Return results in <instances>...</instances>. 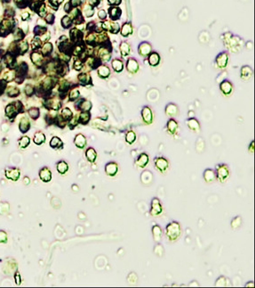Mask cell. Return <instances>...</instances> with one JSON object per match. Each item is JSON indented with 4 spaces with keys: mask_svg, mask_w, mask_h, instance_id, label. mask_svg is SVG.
<instances>
[{
    "mask_svg": "<svg viewBox=\"0 0 255 288\" xmlns=\"http://www.w3.org/2000/svg\"><path fill=\"white\" fill-rule=\"evenodd\" d=\"M180 234V227L176 221H173L166 227V235L170 240H175Z\"/></svg>",
    "mask_w": 255,
    "mask_h": 288,
    "instance_id": "6da1fadb",
    "label": "cell"
},
{
    "mask_svg": "<svg viewBox=\"0 0 255 288\" xmlns=\"http://www.w3.org/2000/svg\"><path fill=\"white\" fill-rule=\"evenodd\" d=\"M218 170H217V177L220 181H224L225 179L228 178V176L229 175V168L227 165L225 164H221L219 165L218 167Z\"/></svg>",
    "mask_w": 255,
    "mask_h": 288,
    "instance_id": "7a4b0ae2",
    "label": "cell"
},
{
    "mask_svg": "<svg viewBox=\"0 0 255 288\" xmlns=\"http://www.w3.org/2000/svg\"><path fill=\"white\" fill-rule=\"evenodd\" d=\"M155 165H156V168L158 169L160 172H165L166 169L168 168V162L166 159L163 158V157H158V158H156L154 160Z\"/></svg>",
    "mask_w": 255,
    "mask_h": 288,
    "instance_id": "3957f363",
    "label": "cell"
},
{
    "mask_svg": "<svg viewBox=\"0 0 255 288\" xmlns=\"http://www.w3.org/2000/svg\"><path fill=\"white\" fill-rule=\"evenodd\" d=\"M228 60H229V55L226 52L221 53L216 57V64L219 68H225L228 64Z\"/></svg>",
    "mask_w": 255,
    "mask_h": 288,
    "instance_id": "277c9868",
    "label": "cell"
},
{
    "mask_svg": "<svg viewBox=\"0 0 255 288\" xmlns=\"http://www.w3.org/2000/svg\"><path fill=\"white\" fill-rule=\"evenodd\" d=\"M141 116H142V120L144 121L145 123L149 124L152 122L153 114H152V111L149 107H148V106L143 107V109L141 111Z\"/></svg>",
    "mask_w": 255,
    "mask_h": 288,
    "instance_id": "5b68a950",
    "label": "cell"
},
{
    "mask_svg": "<svg viewBox=\"0 0 255 288\" xmlns=\"http://www.w3.org/2000/svg\"><path fill=\"white\" fill-rule=\"evenodd\" d=\"M162 212V206L160 204V202L157 198H154L151 202V210H150V213L151 215L156 216V215H158Z\"/></svg>",
    "mask_w": 255,
    "mask_h": 288,
    "instance_id": "8992f818",
    "label": "cell"
},
{
    "mask_svg": "<svg viewBox=\"0 0 255 288\" xmlns=\"http://www.w3.org/2000/svg\"><path fill=\"white\" fill-rule=\"evenodd\" d=\"M126 69L131 73H136L139 70V63L135 59L130 58L126 63Z\"/></svg>",
    "mask_w": 255,
    "mask_h": 288,
    "instance_id": "52a82bcc",
    "label": "cell"
},
{
    "mask_svg": "<svg viewBox=\"0 0 255 288\" xmlns=\"http://www.w3.org/2000/svg\"><path fill=\"white\" fill-rule=\"evenodd\" d=\"M221 92L226 95H230L232 92V90H233V86H232L231 82L230 81H229V80H224V81H222L221 82Z\"/></svg>",
    "mask_w": 255,
    "mask_h": 288,
    "instance_id": "ba28073f",
    "label": "cell"
},
{
    "mask_svg": "<svg viewBox=\"0 0 255 288\" xmlns=\"http://www.w3.org/2000/svg\"><path fill=\"white\" fill-rule=\"evenodd\" d=\"M151 45L148 42H142L139 46V54L142 56H146L150 54Z\"/></svg>",
    "mask_w": 255,
    "mask_h": 288,
    "instance_id": "9c48e42d",
    "label": "cell"
},
{
    "mask_svg": "<svg viewBox=\"0 0 255 288\" xmlns=\"http://www.w3.org/2000/svg\"><path fill=\"white\" fill-rule=\"evenodd\" d=\"M117 170H118V168H117V164L116 163H109L105 167L106 173L108 174V176H111V177L116 175V173H117Z\"/></svg>",
    "mask_w": 255,
    "mask_h": 288,
    "instance_id": "30bf717a",
    "label": "cell"
},
{
    "mask_svg": "<svg viewBox=\"0 0 255 288\" xmlns=\"http://www.w3.org/2000/svg\"><path fill=\"white\" fill-rule=\"evenodd\" d=\"M39 176H40V179H42L44 182H49L52 179V173L49 171V169H47V168L42 169L39 172Z\"/></svg>",
    "mask_w": 255,
    "mask_h": 288,
    "instance_id": "8fae6325",
    "label": "cell"
},
{
    "mask_svg": "<svg viewBox=\"0 0 255 288\" xmlns=\"http://www.w3.org/2000/svg\"><path fill=\"white\" fill-rule=\"evenodd\" d=\"M253 75V70L249 66H244L241 69V78L243 79H249Z\"/></svg>",
    "mask_w": 255,
    "mask_h": 288,
    "instance_id": "7c38bea8",
    "label": "cell"
},
{
    "mask_svg": "<svg viewBox=\"0 0 255 288\" xmlns=\"http://www.w3.org/2000/svg\"><path fill=\"white\" fill-rule=\"evenodd\" d=\"M148 163V156L146 154H141L136 160V164L140 168H144Z\"/></svg>",
    "mask_w": 255,
    "mask_h": 288,
    "instance_id": "4fadbf2b",
    "label": "cell"
},
{
    "mask_svg": "<svg viewBox=\"0 0 255 288\" xmlns=\"http://www.w3.org/2000/svg\"><path fill=\"white\" fill-rule=\"evenodd\" d=\"M6 176L9 179H13V180H17L20 177V171H18L17 169H12V170H7L6 172Z\"/></svg>",
    "mask_w": 255,
    "mask_h": 288,
    "instance_id": "5bb4252c",
    "label": "cell"
},
{
    "mask_svg": "<svg viewBox=\"0 0 255 288\" xmlns=\"http://www.w3.org/2000/svg\"><path fill=\"white\" fill-rule=\"evenodd\" d=\"M187 123H188V128H189L191 130H194V131H198V130L200 129V125H199V122L197 121V120H196V119H194V118H191V119L188 120Z\"/></svg>",
    "mask_w": 255,
    "mask_h": 288,
    "instance_id": "9a60e30c",
    "label": "cell"
},
{
    "mask_svg": "<svg viewBox=\"0 0 255 288\" xmlns=\"http://www.w3.org/2000/svg\"><path fill=\"white\" fill-rule=\"evenodd\" d=\"M165 112L167 115L170 116H174L178 113V107L177 105H175L174 104H169L166 108H165Z\"/></svg>",
    "mask_w": 255,
    "mask_h": 288,
    "instance_id": "2e32d148",
    "label": "cell"
},
{
    "mask_svg": "<svg viewBox=\"0 0 255 288\" xmlns=\"http://www.w3.org/2000/svg\"><path fill=\"white\" fill-rule=\"evenodd\" d=\"M160 62V56L157 53H153L148 56V63L151 66H156L157 64H159Z\"/></svg>",
    "mask_w": 255,
    "mask_h": 288,
    "instance_id": "e0dca14e",
    "label": "cell"
},
{
    "mask_svg": "<svg viewBox=\"0 0 255 288\" xmlns=\"http://www.w3.org/2000/svg\"><path fill=\"white\" fill-rule=\"evenodd\" d=\"M85 144H86V139H85V137L82 134H78L75 138V145L77 147L84 148Z\"/></svg>",
    "mask_w": 255,
    "mask_h": 288,
    "instance_id": "ac0fdd59",
    "label": "cell"
},
{
    "mask_svg": "<svg viewBox=\"0 0 255 288\" xmlns=\"http://www.w3.org/2000/svg\"><path fill=\"white\" fill-rule=\"evenodd\" d=\"M98 74L101 78H108L110 74V70L108 69V67L105 66V65H102V66H100L98 69Z\"/></svg>",
    "mask_w": 255,
    "mask_h": 288,
    "instance_id": "d6986e66",
    "label": "cell"
},
{
    "mask_svg": "<svg viewBox=\"0 0 255 288\" xmlns=\"http://www.w3.org/2000/svg\"><path fill=\"white\" fill-rule=\"evenodd\" d=\"M120 50L123 56H127L131 53V47L127 42H122L120 45Z\"/></svg>",
    "mask_w": 255,
    "mask_h": 288,
    "instance_id": "ffe728a7",
    "label": "cell"
},
{
    "mask_svg": "<svg viewBox=\"0 0 255 288\" xmlns=\"http://www.w3.org/2000/svg\"><path fill=\"white\" fill-rule=\"evenodd\" d=\"M204 180L206 182H212L215 179V173H214V172L212 170L208 169L204 173Z\"/></svg>",
    "mask_w": 255,
    "mask_h": 288,
    "instance_id": "44dd1931",
    "label": "cell"
},
{
    "mask_svg": "<svg viewBox=\"0 0 255 288\" xmlns=\"http://www.w3.org/2000/svg\"><path fill=\"white\" fill-rule=\"evenodd\" d=\"M177 129H178V124H177V122H176L174 120H172V119L169 120V121H168V123H167V129H168V131H169L171 134H174L175 131L177 130Z\"/></svg>",
    "mask_w": 255,
    "mask_h": 288,
    "instance_id": "7402d4cb",
    "label": "cell"
},
{
    "mask_svg": "<svg viewBox=\"0 0 255 288\" xmlns=\"http://www.w3.org/2000/svg\"><path fill=\"white\" fill-rule=\"evenodd\" d=\"M132 28L131 23H124L122 27V30H121V34L122 36L124 37H127L128 35L132 34Z\"/></svg>",
    "mask_w": 255,
    "mask_h": 288,
    "instance_id": "603a6c76",
    "label": "cell"
},
{
    "mask_svg": "<svg viewBox=\"0 0 255 288\" xmlns=\"http://www.w3.org/2000/svg\"><path fill=\"white\" fill-rule=\"evenodd\" d=\"M112 67H113V69H114L115 71H116V72H120V71L123 70L124 64H123V62L120 61L119 59H115V60L112 62Z\"/></svg>",
    "mask_w": 255,
    "mask_h": 288,
    "instance_id": "cb8c5ba5",
    "label": "cell"
},
{
    "mask_svg": "<svg viewBox=\"0 0 255 288\" xmlns=\"http://www.w3.org/2000/svg\"><path fill=\"white\" fill-rule=\"evenodd\" d=\"M85 155H86V157L88 159V161L91 162V163H93L96 160L97 155H96V152H95V150L93 148H88Z\"/></svg>",
    "mask_w": 255,
    "mask_h": 288,
    "instance_id": "d4e9b609",
    "label": "cell"
},
{
    "mask_svg": "<svg viewBox=\"0 0 255 288\" xmlns=\"http://www.w3.org/2000/svg\"><path fill=\"white\" fill-rule=\"evenodd\" d=\"M120 15H121V10L119 8L112 7L109 9V15L113 20H116L117 18H119Z\"/></svg>",
    "mask_w": 255,
    "mask_h": 288,
    "instance_id": "484cf974",
    "label": "cell"
},
{
    "mask_svg": "<svg viewBox=\"0 0 255 288\" xmlns=\"http://www.w3.org/2000/svg\"><path fill=\"white\" fill-rule=\"evenodd\" d=\"M68 169H69V166H68V164L67 163H65V162H60L59 163L57 164V170H58V172H60L61 174H64V173H66L67 171H68Z\"/></svg>",
    "mask_w": 255,
    "mask_h": 288,
    "instance_id": "4316f807",
    "label": "cell"
},
{
    "mask_svg": "<svg viewBox=\"0 0 255 288\" xmlns=\"http://www.w3.org/2000/svg\"><path fill=\"white\" fill-rule=\"evenodd\" d=\"M152 232H153V235H154L155 240H156V241H159V240H160V238H161V233H162L160 227L159 226L153 227V228H152Z\"/></svg>",
    "mask_w": 255,
    "mask_h": 288,
    "instance_id": "83f0119b",
    "label": "cell"
},
{
    "mask_svg": "<svg viewBox=\"0 0 255 288\" xmlns=\"http://www.w3.org/2000/svg\"><path fill=\"white\" fill-rule=\"evenodd\" d=\"M46 140V137H45V135L43 134V133H37L36 135H35V138H34V142L37 144V145H41V144H43L44 142Z\"/></svg>",
    "mask_w": 255,
    "mask_h": 288,
    "instance_id": "f1b7e54d",
    "label": "cell"
},
{
    "mask_svg": "<svg viewBox=\"0 0 255 288\" xmlns=\"http://www.w3.org/2000/svg\"><path fill=\"white\" fill-rule=\"evenodd\" d=\"M50 146L53 148H60L62 146V142L59 138L54 137V138H52V140L50 142Z\"/></svg>",
    "mask_w": 255,
    "mask_h": 288,
    "instance_id": "f546056e",
    "label": "cell"
},
{
    "mask_svg": "<svg viewBox=\"0 0 255 288\" xmlns=\"http://www.w3.org/2000/svg\"><path fill=\"white\" fill-rule=\"evenodd\" d=\"M136 139V135H135V133L133 132V131H128L127 134H126V136H125V141L129 144V145H132L134 141Z\"/></svg>",
    "mask_w": 255,
    "mask_h": 288,
    "instance_id": "4dcf8cb0",
    "label": "cell"
},
{
    "mask_svg": "<svg viewBox=\"0 0 255 288\" xmlns=\"http://www.w3.org/2000/svg\"><path fill=\"white\" fill-rule=\"evenodd\" d=\"M29 128H30V122H29V121H28L27 119L23 118V119L22 120L21 123H20V129H21L22 132H26V131L29 129Z\"/></svg>",
    "mask_w": 255,
    "mask_h": 288,
    "instance_id": "1f68e13d",
    "label": "cell"
},
{
    "mask_svg": "<svg viewBox=\"0 0 255 288\" xmlns=\"http://www.w3.org/2000/svg\"><path fill=\"white\" fill-rule=\"evenodd\" d=\"M79 108L81 110H83L84 112H88L89 110L91 109V107H92V104H91V103L89 101H86V100H83V101L80 103V104H79Z\"/></svg>",
    "mask_w": 255,
    "mask_h": 288,
    "instance_id": "d6a6232c",
    "label": "cell"
},
{
    "mask_svg": "<svg viewBox=\"0 0 255 288\" xmlns=\"http://www.w3.org/2000/svg\"><path fill=\"white\" fill-rule=\"evenodd\" d=\"M89 120H90V114H89L88 112H82V113L80 114L79 121H80L81 123L86 124V123L89 121Z\"/></svg>",
    "mask_w": 255,
    "mask_h": 288,
    "instance_id": "836d02e7",
    "label": "cell"
},
{
    "mask_svg": "<svg viewBox=\"0 0 255 288\" xmlns=\"http://www.w3.org/2000/svg\"><path fill=\"white\" fill-rule=\"evenodd\" d=\"M31 59H32L33 62L36 63L37 65H40V62H42V56L38 53H32Z\"/></svg>",
    "mask_w": 255,
    "mask_h": 288,
    "instance_id": "e575fe53",
    "label": "cell"
},
{
    "mask_svg": "<svg viewBox=\"0 0 255 288\" xmlns=\"http://www.w3.org/2000/svg\"><path fill=\"white\" fill-rule=\"evenodd\" d=\"M62 117L63 118V120L68 121L72 117V112L69 108H64L62 112Z\"/></svg>",
    "mask_w": 255,
    "mask_h": 288,
    "instance_id": "d590c367",
    "label": "cell"
},
{
    "mask_svg": "<svg viewBox=\"0 0 255 288\" xmlns=\"http://www.w3.org/2000/svg\"><path fill=\"white\" fill-rule=\"evenodd\" d=\"M6 112L7 116H9V117L14 116L16 113V110H15V107H14V105H13V104H9L7 107H6Z\"/></svg>",
    "mask_w": 255,
    "mask_h": 288,
    "instance_id": "8d00e7d4",
    "label": "cell"
},
{
    "mask_svg": "<svg viewBox=\"0 0 255 288\" xmlns=\"http://www.w3.org/2000/svg\"><path fill=\"white\" fill-rule=\"evenodd\" d=\"M78 79H79V81H80L82 84H87V83H89L90 80H91L90 77H89L87 74H85V73L80 74V75L78 76Z\"/></svg>",
    "mask_w": 255,
    "mask_h": 288,
    "instance_id": "74e56055",
    "label": "cell"
},
{
    "mask_svg": "<svg viewBox=\"0 0 255 288\" xmlns=\"http://www.w3.org/2000/svg\"><path fill=\"white\" fill-rule=\"evenodd\" d=\"M52 50H53V46H52V44L47 43V44L44 46L43 49H42V53L45 54V55H47V54H49Z\"/></svg>",
    "mask_w": 255,
    "mask_h": 288,
    "instance_id": "f35d334b",
    "label": "cell"
},
{
    "mask_svg": "<svg viewBox=\"0 0 255 288\" xmlns=\"http://www.w3.org/2000/svg\"><path fill=\"white\" fill-rule=\"evenodd\" d=\"M27 49H28V44H27V42L22 41V42L19 44V46H18V50H20L21 53H24L25 51H27Z\"/></svg>",
    "mask_w": 255,
    "mask_h": 288,
    "instance_id": "ab89813d",
    "label": "cell"
},
{
    "mask_svg": "<svg viewBox=\"0 0 255 288\" xmlns=\"http://www.w3.org/2000/svg\"><path fill=\"white\" fill-rule=\"evenodd\" d=\"M30 144V138L28 137H23L21 140H20V146L21 147H26L28 146V145Z\"/></svg>",
    "mask_w": 255,
    "mask_h": 288,
    "instance_id": "60d3db41",
    "label": "cell"
},
{
    "mask_svg": "<svg viewBox=\"0 0 255 288\" xmlns=\"http://www.w3.org/2000/svg\"><path fill=\"white\" fill-rule=\"evenodd\" d=\"M62 25H63V27H64V28H68V27H70V25L71 24V20H70V17H69V16H65V17L62 19Z\"/></svg>",
    "mask_w": 255,
    "mask_h": 288,
    "instance_id": "b9f144b4",
    "label": "cell"
},
{
    "mask_svg": "<svg viewBox=\"0 0 255 288\" xmlns=\"http://www.w3.org/2000/svg\"><path fill=\"white\" fill-rule=\"evenodd\" d=\"M78 96H79V91H78L77 89H73V90L70 92V98L71 101H73V100L77 99Z\"/></svg>",
    "mask_w": 255,
    "mask_h": 288,
    "instance_id": "7bdbcfd3",
    "label": "cell"
},
{
    "mask_svg": "<svg viewBox=\"0 0 255 288\" xmlns=\"http://www.w3.org/2000/svg\"><path fill=\"white\" fill-rule=\"evenodd\" d=\"M29 113H30V115L33 119H37V118L39 116V111L38 109H37V108L30 109V112H29Z\"/></svg>",
    "mask_w": 255,
    "mask_h": 288,
    "instance_id": "ee69618b",
    "label": "cell"
},
{
    "mask_svg": "<svg viewBox=\"0 0 255 288\" xmlns=\"http://www.w3.org/2000/svg\"><path fill=\"white\" fill-rule=\"evenodd\" d=\"M82 67H83V62H81V61H79V60H77L74 63V68L76 69V70H79L82 69Z\"/></svg>",
    "mask_w": 255,
    "mask_h": 288,
    "instance_id": "f6af8a7d",
    "label": "cell"
},
{
    "mask_svg": "<svg viewBox=\"0 0 255 288\" xmlns=\"http://www.w3.org/2000/svg\"><path fill=\"white\" fill-rule=\"evenodd\" d=\"M25 92L28 95H30L31 94L33 93V87H31L30 85H28L25 87Z\"/></svg>",
    "mask_w": 255,
    "mask_h": 288,
    "instance_id": "bcb514c9",
    "label": "cell"
},
{
    "mask_svg": "<svg viewBox=\"0 0 255 288\" xmlns=\"http://www.w3.org/2000/svg\"><path fill=\"white\" fill-rule=\"evenodd\" d=\"M18 94H19V90H18V89H16V88H13V91L10 89V90H9V92H8V95H9L10 96H16Z\"/></svg>",
    "mask_w": 255,
    "mask_h": 288,
    "instance_id": "7dc6e473",
    "label": "cell"
},
{
    "mask_svg": "<svg viewBox=\"0 0 255 288\" xmlns=\"http://www.w3.org/2000/svg\"><path fill=\"white\" fill-rule=\"evenodd\" d=\"M40 46V40L38 39H35L32 42V48H38Z\"/></svg>",
    "mask_w": 255,
    "mask_h": 288,
    "instance_id": "c3c4849f",
    "label": "cell"
},
{
    "mask_svg": "<svg viewBox=\"0 0 255 288\" xmlns=\"http://www.w3.org/2000/svg\"><path fill=\"white\" fill-rule=\"evenodd\" d=\"M121 2V0H108V3L113 5V6H116V5H119Z\"/></svg>",
    "mask_w": 255,
    "mask_h": 288,
    "instance_id": "681fc988",
    "label": "cell"
},
{
    "mask_svg": "<svg viewBox=\"0 0 255 288\" xmlns=\"http://www.w3.org/2000/svg\"><path fill=\"white\" fill-rule=\"evenodd\" d=\"M47 23H52L54 22V15H48L47 17Z\"/></svg>",
    "mask_w": 255,
    "mask_h": 288,
    "instance_id": "f907efd6",
    "label": "cell"
},
{
    "mask_svg": "<svg viewBox=\"0 0 255 288\" xmlns=\"http://www.w3.org/2000/svg\"><path fill=\"white\" fill-rule=\"evenodd\" d=\"M81 1L80 0H71V6H77L78 5H80Z\"/></svg>",
    "mask_w": 255,
    "mask_h": 288,
    "instance_id": "816d5d0a",
    "label": "cell"
},
{
    "mask_svg": "<svg viewBox=\"0 0 255 288\" xmlns=\"http://www.w3.org/2000/svg\"><path fill=\"white\" fill-rule=\"evenodd\" d=\"M99 17H100L101 19H105V17H106V13H105V11L101 10V11L99 12Z\"/></svg>",
    "mask_w": 255,
    "mask_h": 288,
    "instance_id": "f5cc1de1",
    "label": "cell"
},
{
    "mask_svg": "<svg viewBox=\"0 0 255 288\" xmlns=\"http://www.w3.org/2000/svg\"><path fill=\"white\" fill-rule=\"evenodd\" d=\"M5 87H6V82L3 81V80H0V92L3 91V89L5 88Z\"/></svg>",
    "mask_w": 255,
    "mask_h": 288,
    "instance_id": "db71d44e",
    "label": "cell"
},
{
    "mask_svg": "<svg viewBox=\"0 0 255 288\" xmlns=\"http://www.w3.org/2000/svg\"><path fill=\"white\" fill-rule=\"evenodd\" d=\"M90 4L92 6H96L98 4V0H90Z\"/></svg>",
    "mask_w": 255,
    "mask_h": 288,
    "instance_id": "11a10c76",
    "label": "cell"
},
{
    "mask_svg": "<svg viewBox=\"0 0 255 288\" xmlns=\"http://www.w3.org/2000/svg\"><path fill=\"white\" fill-rule=\"evenodd\" d=\"M28 17H29V14H28V13H24L23 15H22V19H23V20H26Z\"/></svg>",
    "mask_w": 255,
    "mask_h": 288,
    "instance_id": "9f6ffc18",
    "label": "cell"
},
{
    "mask_svg": "<svg viewBox=\"0 0 255 288\" xmlns=\"http://www.w3.org/2000/svg\"><path fill=\"white\" fill-rule=\"evenodd\" d=\"M251 149H252V152H253V142H252L251 144Z\"/></svg>",
    "mask_w": 255,
    "mask_h": 288,
    "instance_id": "6f0895ef",
    "label": "cell"
}]
</instances>
